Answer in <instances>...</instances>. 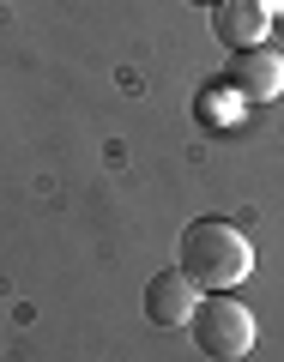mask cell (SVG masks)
Wrapping results in <instances>:
<instances>
[{
  "instance_id": "obj_5",
  "label": "cell",
  "mask_w": 284,
  "mask_h": 362,
  "mask_svg": "<svg viewBox=\"0 0 284 362\" xmlns=\"http://www.w3.org/2000/svg\"><path fill=\"white\" fill-rule=\"evenodd\" d=\"M194 314V278L188 272H157L152 284H145V320L152 326H188Z\"/></svg>"
},
{
  "instance_id": "obj_1",
  "label": "cell",
  "mask_w": 284,
  "mask_h": 362,
  "mask_svg": "<svg viewBox=\"0 0 284 362\" xmlns=\"http://www.w3.org/2000/svg\"><path fill=\"white\" fill-rule=\"evenodd\" d=\"M254 247L230 218H194L181 230V272L194 278V290H230L248 278Z\"/></svg>"
},
{
  "instance_id": "obj_2",
  "label": "cell",
  "mask_w": 284,
  "mask_h": 362,
  "mask_svg": "<svg viewBox=\"0 0 284 362\" xmlns=\"http://www.w3.org/2000/svg\"><path fill=\"white\" fill-rule=\"evenodd\" d=\"M188 332H194V344L206 350L212 362H236V356H248V350H254V314H248L236 296L212 290L206 302H194Z\"/></svg>"
},
{
  "instance_id": "obj_6",
  "label": "cell",
  "mask_w": 284,
  "mask_h": 362,
  "mask_svg": "<svg viewBox=\"0 0 284 362\" xmlns=\"http://www.w3.org/2000/svg\"><path fill=\"white\" fill-rule=\"evenodd\" d=\"M194 6H212V0H194Z\"/></svg>"
},
{
  "instance_id": "obj_4",
  "label": "cell",
  "mask_w": 284,
  "mask_h": 362,
  "mask_svg": "<svg viewBox=\"0 0 284 362\" xmlns=\"http://www.w3.org/2000/svg\"><path fill=\"white\" fill-rule=\"evenodd\" d=\"M212 37L224 49H260L266 37V0H212Z\"/></svg>"
},
{
  "instance_id": "obj_3",
  "label": "cell",
  "mask_w": 284,
  "mask_h": 362,
  "mask_svg": "<svg viewBox=\"0 0 284 362\" xmlns=\"http://www.w3.org/2000/svg\"><path fill=\"white\" fill-rule=\"evenodd\" d=\"M224 85H230L236 97H248V103H266V97H278V90H284V61L272 49H236Z\"/></svg>"
}]
</instances>
